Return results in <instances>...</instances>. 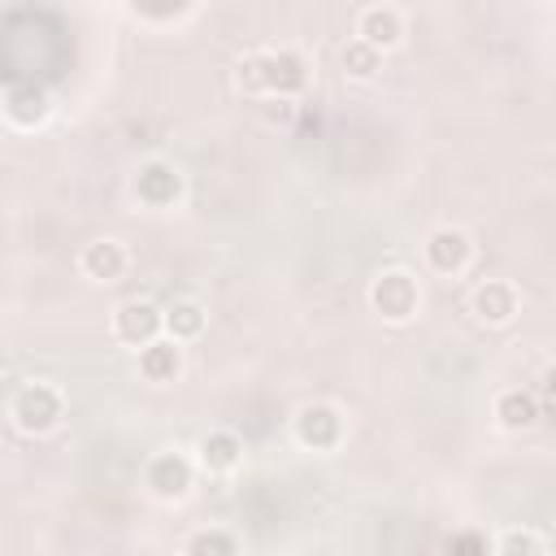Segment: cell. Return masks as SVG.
<instances>
[{"instance_id":"1","label":"cell","mask_w":556,"mask_h":556,"mask_svg":"<svg viewBox=\"0 0 556 556\" xmlns=\"http://www.w3.org/2000/svg\"><path fill=\"white\" fill-rule=\"evenodd\" d=\"M235 87L248 96L291 100L308 87V61L295 48H256L235 61Z\"/></svg>"},{"instance_id":"2","label":"cell","mask_w":556,"mask_h":556,"mask_svg":"<svg viewBox=\"0 0 556 556\" xmlns=\"http://www.w3.org/2000/svg\"><path fill=\"white\" fill-rule=\"evenodd\" d=\"M61 421H65V395H61L56 382L30 378V382L13 387V395H9V426L17 434L39 439V434H52Z\"/></svg>"},{"instance_id":"3","label":"cell","mask_w":556,"mask_h":556,"mask_svg":"<svg viewBox=\"0 0 556 556\" xmlns=\"http://www.w3.org/2000/svg\"><path fill=\"white\" fill-rule=\"evenodd\" d=\"M365 300H369V313H378L387 326H408L421 313V282H417V274L391 265L369 278Z\"/></svg>"},{"instance_id":"4","label":"cell","mask_w":556,"mask_h":556,"mask_svg":"<svg viewBox=\"0 0 556 556\" xmlns=\"http://www.w3.org/2000/svg\"><path fill=\"white\" fill-rule=\"evenodd\" d=\"M343 430H348L343 413L334 404H326V400H308L291 417V434H295V443L304 452H334L343 443Z\"/></svg>"},{"instance_id":"5","label":"cell","mask_w":556,"mask_h":556,"mask_svg":"<svg viewBox=\"0 0 556 556\" xmlns=\"http://www.w3.org/2000/svg\"><path fill=\"white\" fill-rule=\"evenodd\" d=\"M109 330H113V339L117 343H126V348H148L152 339H161L165 334V308H156L152 300H122L117 308H113V321H109Z\"/></svg>"},{"instance_id":"6","label":"cell","mask_w":556,"mask_h":556,"mask_svg":"<svg viewBox=\"0 0 556 556\" xmlns=\"http://www.w3.org/2000/svg\"><path fill=\"white\" fill-rule=\"evenodd\" d=\"M421 261H426L430 274L456 278V274H465L469 261H473V239H469L460 226H434V230L426 235V243H421Z\"/></svg>"},{"instance_id":"7","label":"cell","mask_w":556,"mask_h":556,"mask_svg":"<svg viewBox=\"0 0 556 556\" xmlns=\"http://www.w3.org/2000/svg\"><path fill=\"white\" fill-rule=\"evenodd\" d=\"M352 35L365 39L369 48H378V52L387 56L391 48L404 43V9H400V4H387V0L361 4L356 17H352Z\"/></svg>"},{"instance_id":"8","label":"cell","mask_w":556,"mask_h":556,"mask_svg":"<svg viewBox=\"0 0 556 556\" xmlns=\"http://www.w3.org/2000/svg\"><path fill=\"white\" fill-rule=\"evenodd\" d=\"M517 308H521V295L508 278H486L469 291V313L482 326H508L517 317Z\"/></svg>"},{"instance_id":"9","label":"cell","mask_w":556,"mask_h":556,"mask_svg":"<svg viewBox=\"0 0 556 556\" xmlns=\"http://www.w3.org/2000/svg\"><path fill=\"white\" fill-rule=\"evenodd\" d=\"M135 195H139V204H148V208H169V204L182 195V174H178V165H169L165 156L143 161V165L135 169Z\"/></svg>"},{"instance_id":"10","label":"cell","mask_w":556,"mask_h":556,"mask_svg":"<svg viewBox=\"0 0 556 556\" xmlns=\"http://www.w3.org/2000/svg\"><path fill=\"white\" fill-rule=\"evenodd\" d=\"M143 486L156 495V500H182L191 491V460L182 452H156L148 465H143Z\"/></svg>"},{"instance_id":"11","label":"cell","mask_w":556,"mask_h":556,"mask_svg":"<svg viewBox=\"0 0 556 556\" xmlns=\"http://www.w3.org/2000/svg\"><path fill=\"white\" fill-rule=\"evenodd\" d=\"M126 265H130V256H126L122 239H113V235L91 239V243H83V252H78V274H83L87 282H117V278L126 274Z\"/></svg>"},{"instance_id":"12","label":"cell","mask_w":556,"mask_h":556,"mask_svg":"<svg viewBox=\"0 0 556 556\" xmlns=\"http://www.w3.org/2000/svg\"><path fill=\"white\" fill-rule=\"evenodd\" d=\"M52 100L43 87L35 83H4V122L17 130H35L39 122H48Z\"/></svg>"},{"instance_id":"13","label":"cell","mask_w":556,"mask_h":556,"mask_svg":"<svg viewBox=\"0 0 556 556\" xmlns=\"http://www.w3.org/2000/svg\"><path fill=\"white\" fill-rule=\"evenodd\" d=\"M182 369H187V348H182L178 339L161 334V339H152L148 348H139V378H143V382L165 387V382L182 378Z\"/></svg>"},{"instance_id":"14","label":"cell","mask_w":556,"mask_h":556,"mask_svg":"<svg viewBox=\"0 0 556 556\" xmlns=\"http://www.w3.org/2000/svg\"><path fill=\"white\" fill-rule=\"evenodd\" d=\"M239 460H243V439L235 430H208L195 443V465L204 473H235Z\"/></svg>"},{"instance_id":"15","label":"cell","mask_w":556,"mask_h":556,"mask_svg":"<svg viewBox=\"0 0 556 556\" xmlns=\"http://www.w3.org/2000/svg\"><path fill=\"white\" fill-rule=\"evenodd\" d=\"M491 413H495L500 430L521 434V430H530V426L539 421V400H534V391H526V387H504V391L495 395Z\"/></svg>"},{"instance_id":"16","label":"cell","mask_w":556,"mask_h":556,"mask_svg":"<svg viewBox=\"0 0 556 556\" xmlns=\"http://www.w3.org/2000/svg\"><path fill=\"white\" fill-rule=\"evenodd\" d=\"M204 321H208V313H204V304H200V300H191V295H182V300L165 304V334H169V339H178L182 348H187L191 339H200V334H204Z\"/></svg>"},{"instance_id":"17","label":"cell","mask_w":556,"mask_h":556,"mask_svg":"<svg viewBox=\"0 0 556 556\" xmlns=\"http://www.w3.org/2000/svg\"><path fill=\"white\" fill-rule=\"evenodd\" d=\"M339 65H343V78H352V83H369V78H378V70H382V52L352 35V39L339 48Z\"/></svg>"},{"instance_id":"18","label":"cell","mask_w":556,"mask_h":556,"mask_svg":"<svg viewBox=\"0 0 556 556\" xmlns=\"http://www.w3.org/2000/svg\"><path fill=\"white\" fill-rule=\"evenodd\" d=\"M182 556H239V543L230 530L222 526H208V530H195L182 547Z\"/></svg>"},{"instance_id":"19","label":"cell","mask_w":556,"mask_h":556,"mask_svg":"<svg viewBox=\"0 0 556 556\" xmlns=\"http://www.w3.org/2000/svg\"><path fill=\"white\" fill-rule=\"evenodd\" d=\"M495 556H543V539L530 526H508L495 539Z\"/></svg>"},{"instance_id":"20","label":"cell","mask_w":556,"mask_h":556,"mask_svg":"<svg viewBox=\"0 0 556 556\" xmlns=\"http://www.w3.org/2000/svg\"><path fill=\"white\" fill-rule=\"evenodd\" d=\"M539 382H543V395H552V400H556V361H547V365H543Z\"/></svg>"}]
</instances>
